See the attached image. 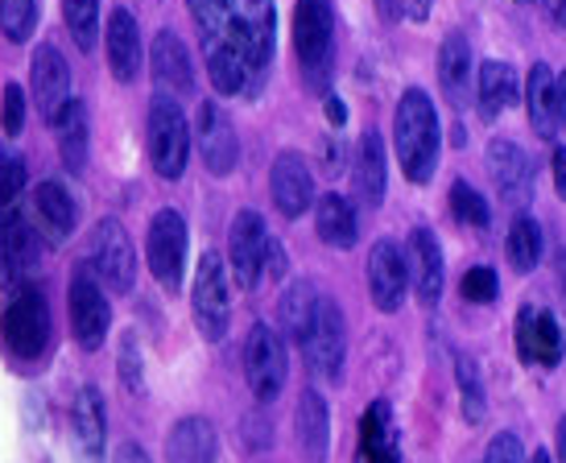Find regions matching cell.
I'll use <instances>...</instances> for the list:
<instances>
[{
  "label": "cell",
  "mask_w": 566,
  "mask_h": 463,
  "mask_svg": "<svg viewBox=\"0 0 566 463\" xmlns=\"http://www.w3.org/2000/svg\"><path fill=\"white\" fill-rule=\"evenodd\" d=\"M394 145H397V166L406 182L426 187L442 158V125L434 99L426 96L422 87H409L406 96L397 99L394 113Z\"/></svg>",
  "instance_id": "6da1fadb"
},
{
  "label": "cell",
  "mask_w": 566,
  "mask_h": 463,
  "mask_svg": "<svg viewBox=\"0 0 566 463\" xmlns=\"http://www.w3.org/2000/svg\"><path fill=\"white\" fill-rule=\"evenodd\" d=\"M294 54L302 83L311 92H327L335 71V9L331 0H298L294 4Z\"/></svg>",
  "instance_id": "7a4b0ae2"
},
{
  "label": "cell",
  "mask_w": 566,
  "mask_h": 463,
  "mask_svg": "<svg viewBox=\"0 0 566 463\" xmlns=\"http://www.w3.org/2000/svg\"><path fill=\"white\" fill-rule=\"evenodd\" d=\"M190 145H195V133H190V120L182 113L178 99L158 96L149 104V120H145V149H149V161L166 182H178L187 175L190 161Z\"/></svg>",
  "instance_id": "3957f363"
},
{
  "label": "cell",
  "mask_w": 566,
  "mask_h": 463,
  "mask_svg": "<svg viewBox=\"0 0 566 463\" xmlns=\"http://www.w3.org/2000/svg\"><path fill=\"white\" fill-rule=\"evenodd\" d=\"M50 303L42 298L38 286H21L4 306V319H0V339H4V351L21 360V365H33L42 360L50 348Z\"/></svg>",
  "instance_id": "277c9868"
},
{
  "label": "cell",
  "mask_w": 566,
  "mask_h": 463,
  "mask_svg": "<svg viewBox=\"0 0 566 463\" xmlns=\"http://www.w3.org/2000/svg\"><path fill=\"white\" fill-rule=\"evenodd\" d=\"M237 42L244 50V66H249V96L261 92L269 66H273V46H277V9L273 0H232L228 4Z\"/></svg>",
  "instance_id": "5b68a950"
},
{
  "label": "cell",
  "mask_w": 566,
  "mask_h": 463,
  "mask_svg": "<svg viewBox=\"0 0 566 463\" xmlns=\"http://www.w3.org/2000/svg\"><path fill=\"white\" fill-rule=\"evenodd\" d=\"M190 315L207 344H220L232 323V286H228V265L220 253L199 256V270L190 282Z\"/></svg>",
  "instance_id": "8992f818"
},
{
  "label": "cell",
  "mask_w": 566,
  "mask_h": 463,
  "mask_svg": "<svg viewBox=\"0 0 566 463\" xmlns=\"http://www.w3.org/2000/svg\"><path fill=\"white\" fill-rule=\"evenodd\" d=\"M87 253H92V273L104 282V290L112 294H133L137 286V253H133V236L125 232L120 220H99L92 228V240H87Z\"/></svg>",
  "instance_id": "52a82bcc"
},
{
  "label": "cell",
  "mask_w": 566,
  "mask_h": 463,
  "mask_svg": "<svg viewBox=\"0 0 566 463\" xmlns=\"http://www.w3.org/2000/svg\"><path fill=\"white\" fill-rule=\"evenodd\" d=\"M244 377H249L252 398L261 406L282 398L285 377H290V356H285V339L277 327L256 323L249 332V339H244Z\"/></svg>",
  "instance_id": "ba28073f"
},
{
  "label": "cell",
  "mask_w": 566,
  "mask_h": 463,
  "mask_svg": "<svg viewBox=\"0 0 566 463\" xmlns=\"http://www.w3.org/2000/svg\"><path fill=\"white\" fill-rule=\"evenodd\" d=\"M112 332V303L104 282L92 273V265H80L71 277V336L83 351H99Z\"/></svg>",
  "instance_id": "9c48e42d"
},
{
  "label": "cell",
  "mask_w": 566,
  "mask_h": 463,
  "mask_svg": "<svg viewBox=\"0 0 566 463\" xmlns=\"http://www.w3.org/2000/svg\"><path fill=\"white\" fill-rule=\"evenodd\" d=\"M145 256H149V270L158 277V286L166 290V294H178L182 270H187V220L174 208H161L158 215L149 220Z\"/></svg>",
  "instance_id": "30bf717a"
},
{
  "label": "cell",
  "mask_w": 566,
  "mask_h": 463,
  "mask_svg": "<svg viewBox=\"0 0 566 463\" xmlns=\"http://www.w3.org/2000/svg\"><path fill=\"white\" fill-rule=\"evenodd\" d=\"M368 294L380 315H397L409 294V256L397 240H377L368 249Z\"/></svg>",
  "instance_id": "8fae6325"
},
{
  "label": "cell",
  "mask_w": 566,
  "mask_h": 463,
  "mask_svg": "<svg viewBox=\"0 0 566 463\" xmlns=\"http://www.w3.org/2000/svg\"><path fill=\"white\" fill-rule=\"evenodd\" d=\"M30 87H33V108H38V116L46 125H59V116L71 104V66H66V59L50 42L33 46Z\"/></svg>",
  "instance_id": "7c38bea8"
},
{
  "label": "cell",
  "mask_w": 566,
  "mask_h": 463,
  "mask_svg": "<svg viewBox=\"0 0 566 463\" xmlns=\"http://www.w3.org/2000/svg\"><path fill=\"white\" fill-rule=\"evenodd\" d=\"M306 351V365L315 368L323 381H339L344 377V356H347V323L344 311L335 298H323L318 306V319L311 327V339L302 344Z\"/></svg>",
  "instance_id": "4fadbf2b"
},
{
  "label": "cell",
  "mask_w": 566,
  "mask_h": 463,
  "mask_svg": "<svg viewBox=\"0 0 566 463\" xmlns=\"http://www.w3.org/2000/svg\"><path fill=\"white\" fill-rule=\"evenodd\" d=\"M195 141H199V158H203L207 175H232L240 166V137L232 116L223 113L216 99H203L199 108V125H195Z\"/></svg>",
  "instance_id": "5bb4252c"
},
{
  "label": "cell",
  "mask_w": 566,
  "mask_h": 463,
  "mask_svg": "<svg viewBox=\"0 0 566 463\" xmlns=\"http://www.w3.org/2000/svg\"><path fill=\"white\" fill-rule=\"evenodd\" d=\"M269 194H273V208L282 211L285 220H302L306 211L315 208V175L302 154L294 149H282L273 158V170H269Z\"/></svg>",
  "instance_id": "9a60e30c"
},
{
  "label": "cell",
  "mask_w": 566,
  "mask_h": 463,
  "mask_svg": "<svg viewBox=\"0 0 566 463\" xmlns=\"http://www.w3.org/2000/svg\"><path fill=\"white\" fill-rule=\"evenodd\" d=\"M149 75H154L158 96H166V99L195 96V63H190L187 42L174 30H161L158 38L149 42Z\"/></svg>",
  "instance_id": "2e32d148"
},
{
  "label": "cell",
  "mask_w": 566,
  "mask_h": 463,
  "mask_svg": "<svg viewBox=\"0 0 566 463\" xmlns=\"http://www.w3.org/2000/svg\"><path fill=\"white\" fill-rule=\"evenodd\" d=\"M265 240H269V228L252 208H244L237 220H232V232H228V270H232V277H237L240 290L261 286Z\"/></svg>",
  "instance_id": "e0dca14e"
},
{
  "label": "cell",
  "mask_w": 566,
  "mask_h": 463,
  "mask_svg": "<svg viewBox=\"0 0 566 463\" xmlns=\"http://www.w3.org/2000/svg\"><path fill=\"white\" fill-rule=\"evenodd\" d=\"M488 175L496 182V194H501V203L509 208H525L530 199H534V161L525 158V149L513 141H504V137H492L488 141Z\"/></svg>",
  "instance_id": "ac0fdd59"
},
{
  "label": "cell",
  "mask_w": 566,
  "mask_h": 463,
  "mask_svg": "<svg viewBox=\"0 0 566 463\" xmlns=\"http://www.w3.org/2000/svg\"><path fill=\"white\" fill-rule=\"evenodd\" d=\"M71 443L80 463H104V443H108V406L95 385H83L71 406Z\"/></svg>",
  "instance_id": "d6986e66"
},
{
  "label": "cell",
  "mask_w": 566,
  "mask_h": 463,
  "mask_svg": "<svg viewBox=\"0 0 566 463\" xmlns=\"http://www.w3.org/2000/svg\"><path fill=\"white\" fill-rule=\"evenodd\" d=\"M566 339L558 332V319L551 311H537V306H521L517 311V356L525 365L554 368L563 365Z\"/></svg>",
  "instance_id": "ffe728a7"
},
{
  "label": "cell",
  "mask_w": 566,
  "mask_h": 463,
  "mask_svg": "<svg viewBox=\"0 0 566 463\" xmlns=\"http://www.w3.org/2000/svg\"><path fill=\"white\" fill-rule=\"evenodd\" d=\"M104 54H108L112 80L116 83H137L145 66V50H142V25L128 9H112L108 13V30H104Z\"/></svg>",
  "instance_id": "44dd1931"
},
{
  "label": "cell",
  "mask_w": 566,
  "mask_h": 463,
  "mask_svg": "<svg viewBox=\"0 0 566 463\" xmlns=\"http://www.w3.org/2000/svg\"><path fill=\"white\" fill-rule=\"evenodd\" d=\"M385 187H389V158H385V141L377 128H364V137L352 149V191L364 208H380L385 203Z\"/></svg>",
  "instance_id": "7402d4cb"
},
{
  "label": "cell",
  "mask_w": 566,
  "mask_h": 463,
  "mask_svg": "<svg viewBox=\"0 0 566 463\" xmlns=\"http://www.w3.org/2000/svg\"><path fill=\"white\" fill-rule=\"evenodd\" d=\"M409 286L426 311H434L442 298V244L430 228L409 232Z\"/></svg>",
  "instance_id": "603a6c76"
},
{
  "label": "cell",
  "mask_w": 566,
  "mask_h": 463,
  "mask_svg": "<svg viewBox=\"0 0 566 463\" xmlns=\"http://www.w3.org/2000/svg\"><path fill=\"white\" fill-rule=\"evenodd\" d=\"M38 253H42L38 232H33L21 211L9 208L4 220H0V277L13 286L17 277H25L38 265Z\"/></svg>",
  "instance_id": "cb8c5ba5"
},
{
  "label": "cell",
  "mask_w": 566,
  "mask_h": 463,
  "mask_svg": "<svg viewBox=\"0 0 566 463\" xmlns=\"http://www.w3.org/2000/svg\"><path fill=\"white\" fill-rule=\"evenodd\" d=\"M318 306H323V294H318L315 282L298 277V282L285 286V294L277 298V332H282L285 344L302 348V344L311 339V327H315V319H318Z\"/></svg>",
  "instance_id": "d4e9b609"
},
{
  "label": "cell",
  "mask_w": 566,
  "mask_h": 463,
  "mask_svg": "<svg viewBox=\"0 0 566 463\" xmlns=\"http://www.w3.org/2000/svg\"><path fill=\"white\" fill-rule=\"evenodd\" d=\"M294 439L306 463H327L331 451V410L318 389H302L298 410H294Z\"/></svg>",
  "instance_id": "484cf974"
},
{
  "label": "cell",
  "mask_w": 566,
  "mask_h": 463,
  "mask_svg": "<svg viewBox=\"0 0 566 463\" xmlns=\"http://www.w3.org/2000/svg\"><path fill=\"white\" fill-rule=\"evenodd\" d=\"M33 215H38V228L54 244L75 236V228H80V203H75V194L66 191L59 178H46V182L33 187Z\"/></svg>",
  "instance_id": "4316f807"
},
{
  "label": "cell",
  "mask_w": 566,
  "mask_h": 463,
  "mask_svg": "<svg viewBox=\"0 0 566 463\" xmlns=\"http://www.w3.org/2000/svg\"><path fill=\"white\" fill-rule=\"evenodd\" d=\"M216 451H220L216 427H211V418L199 414L178 418L166 439V463H216Z\"/></svg>",
  "instance_id": "83f0119b"
},
{
  "label": "cell",
  "mask_w": 566,
  "mask_h": 463,
  "mask_svg": "<svg viewBox=\"0 0 566 463\" xmlns=\"http://www.w3.org/2000/svg\"><path fill=\"white\" fill-rule=\"evenodd\" d=\"M472 42L459 30H451L439 46V87L451 108H463L468 87H472Z\"/></svg>",
  "instance_id": "f1b7e54d"
},
{
  "label": "cell",
  "mask_w": 566,
  "mask_h": 463,
  "mask_svg": "<svg viewBox=\"0 0 566 463\" xmlns=\"http://www.w3.org/2000/svg\"><path fill=\"white\" fill-rule=\"evenodd\" d=\"M525 113L530 125L542 141L558 137V92H554V71L546 63L530 66V80H525Z\"/></svg>",
  "instance_id": "f546056e"
},
{
  "label": "cell",
  "mask_w": 566,
  "mask_h": 463,
  "mask_svg": "<svg viewBox=\"0 0 566 463\" xmlns=\"http://www.w3.org/2000/svg\"><path fill=\"white\" fill-rule=\"evenodd\" d=\"M315 232L331 249H356L360 240V224H356V208L344 194H315Z\"/></svg>",
  "instance_id": "4dcf8cb0"
},
{
  "label": "cell",
  "mask_w": 566,
  "mask_h": 463,
  "mask_svg": "<svg viewBox=\"0 0 566 463\" xmlns=\"http://www.w3.org/2000/svg\"><path fill=\"white\" fill-rule=\"evenodd\" d=\"M87 154H92V120H87V104L71 96L66 113L59 116V158H63L66 175H83V170H87Z\"/></svg>",
  "instance_id": "1f68e13d"
},
{
  "label": "cell",
  "mask_w": 566,
  "mask_h": 463,
  "mask_svg": "<svg viewBox=\"0 0 566 463\" xmlns=\"http://www.w3.org/2000/svg\"><path fill=\"white\" fill-rule=\"evenodd\" d=\"M513 104H517V71L509 63H496V59L480 63V116L492 125Z\"/></svg>",
  "instance_id": "d6a6232c"
},
{
  "label": "cell",
  "mask_w": 566,
  "mask_h": 463,
  "mask_svg": "<svg viewBox=\"0 0 566 463\" xmlns=\"http://www.w3.org/2000/svg\"><path fill=\"white\" fill-rule=\"evenodd\" d=\"M542 249H546V236H542V224L534 215L521 211L513 228H509V240H504V253H509V265L517 273H534L537 261H542Z\"/></svg>",
  "instance_id": "836d02e7"
},
{
  "label": "cell",
  "mask_w": 566,
  "mask_h": 463,
  "mask_svg": "<svg viewBox=\"0 0 566 463\" xmlns=\"http://www.w3.org/2000/svg\"><path fill=\"white\" fill-rule=\"evenodd\" d=\"M455 381H459V406H463V422L480 427L488 414V398H484V381H480V368H475L472 356L455 351Z\"/></svg>",
  "instance_id": "e575fe53"
},
{
  "label": "cell",
  "mask_w": 566,
  "mask_h": 463,
  "mask_svg": "<svg viewBox=\"0 0 566 463\" xmlns=\"http://www.w3.org/2000/svg\"><path fill=\"white\" fill-rule=\"evenodd\" d=\"M63 21L71 42L92 54L95 42H99V0H63Z\"/></svg>",
  "instance_id": "d590c367"
},
{
  "label": "cell",
  "mask_w": 566,
  "mask_h": 463,
  "mask_svg": "<svg viewBox=\"0 0 566 463\" xmlns=\"http://www.w3.org/2000/svg\"><path fill=\"white\" fill-rule=\"evenodd\" d=\"M451 215H455L463 228H488L492 224V208H488V199L475 191L472 182H451Z\"/></svg>",
  "instance_id": "8d00e7d4"
},
{
  "label": "cell",
  "mask_w": 566,
  "mask_h": 463,
  "mask_svg": "<svg viewBox=\"0 0 566 463\" xmlns=\"http://www.w3.org/2000/svg\"><path fill=\"white\" fill-rule=\"evenodd\" d=\"M33 25H38V0H0V33L4 42H30Z\"/></svg>",
  "instance_id": "74e56055"
},
{
  "label": "cell",
  "mask_w": 566,
  "mask_h": 463,
  "mask_svg": "<svg viewBox=\"0 0 566 463\" xmlns=\"http://www.w3.org/2000/svg\"><path fill=\"white\" fill-rule=\"evenodd\" d=\"M459 294L475 306L496 303V294H501V277H496V270H488V265H475V270H468L463 277H459Z\"/></svg>",
  "instance_id": "f35d334b"
},
{
  "label": "cell",
  "mask_w": 566,
  "mask_h": 463,
  "mask_svg": "<svg viewBox=\"0 0 566 463\" xmlns=\"http://www.w3.org/2000/svg\"><path fill=\"white\" fill-rule=\"evenodd\" d=\"M21 187H25V161L13 154H0V211L17 208Z\"/></svg>",
  "instance_id": "ab89813d"
},
{
  "label": "cell",
  "mask_w": 566,
  "mask_h": 463,
  "mask_svg": "<svg viewBox=\"0 0 566 463\" xmlns=\"http://www.w3.org/2000/svg\"><path fill=\"white\" fill-rule=\"evenodd\" d=\"M4 113H0V128H4V137H17L21 125H25V87L21 83H4Z\"/></svg>",
  "instance_id": "60d3db41"
},
{
  "label": "cell",
  "mask_w": 566,
  "mask_h": 463,
  "mask_svg": "<svg viewBox=\"0 0 566 463\" xmlns=\"http://www.w3.org/2000/svg\"><path fill=\"white\" fill-rule=\"evenodd\" d=\"M377 9L385 21L406 17L413 25H422V21H430V13H434V0H377Z\"/></svg>",
  "instance_id": "b9f144b4"
},
{
  "label": "cell",
  "mask_w": 566,
  "mask_h": 463,
  "mask_svg": "<svg viewBox=\"0 0 566 463\" xmlns=\"http://www.w3.org/2000/svg\"><path fill=\"white\" fill-rule=\"evenodd\" d=\"M484 463H525V451H521V439L517 434L501 431L484 451Z\"/></svg>",
  "instance_id": "7bdbcfd3"
},
{
  "label": "cell",
  "mask_w": 566,
  "mask_h": 463,
  "mask_svg": "<svg viewBox=\"0 0 566 463\" xmlns=\"http://www.w3.org/2000/svg\"><path fill=\"white\" fill-rule=\"evenodd\" d=\"M120 381H125V389H142V351H137L133 336L120 339Z\"/></svg>",
  "instance_id": "ee69618b"
},
{
  "label": "cell",
  "mask_w": 566,
  "mask_h": 463,
  "mask_svg": "<svg viewBox=\"0 0 566 463\" xmlns=\"http://www.w3.org/2000/svg\"><path fill=\"white\" fill-rule=\"evenodd\" d=\"M285 273V253H282V244L269 236L265 240V265H261V277H282Z\"/></svg>",
  "instance_id": "f6af8a7d"
},
{
  "label": "cell",
  "mask_w": 566,
  "mask_h": 463,
  "mask_svg": "<svg viewBox=\"0 0 566 463\" xmlns=\"http://www.w3.org/2000/svg\"><path fill=\"white\" fill-rule=\"evenodd\" d=\"M551 170H554V191H558V199L566 203V145H554Z\"/></svg>",
  "instance_id": "bcb514c9"
},
{
  "label": "cell",
  "mask_w": 566,
  "mask_h": 463,
  "mask_svg": "<svg viewBox=\"0 0 566 463\" xmlns=\"http://www.w3.org/2000/svg\"><path fill=\"white\" fill-rule=\"evenodd\" d=\"M112 463H154V460H149V451L137 448V443H120L116 455H112Z\"/></svg>",
  "instance_id": "7dc6e473"
},
{
  "label": "cell",
  "mask_w": 566,
  "mask_h": 463,
  "mask_svg": "<svg viewBox=\"0 0 566 463\" xmlns=\"http://www.w3.org/2000/svg\"><path fill=\"white\" fill-rule=\"evenodd\" d=\"M323 116H327V120H331L335 128L344 125V120H347V108L339 104V96H327V104H323Z\"/></svg>",
  "instance_id": "c3c4849f"
},
{
  "label": "cell",
  "mask_w": 566,
  "mask_h": 463,
  "mask_svg": "<svg viewBox=\"0 0 566 463\" xmlns=\"http://www.w3.org/2000/svg\"><path fill=\"white\" fill-rule=\"evenodd\" d=\"M554 92H558V128L566 133V71L554 75Z\"/></svg>",
  "instance_id": "681fc988"
},
{
  "label": "cell",
  "mask_w": 566,
  "mask_h": 463,
  "mask_svg": "<svg viewBox=\"0 0 566 463\" xmlns=\"http://www.w3.org/2000/svg\"><path fill=\"white\" fill-rule=\"evenodd\" d=\"M558 294H563V311H566V249H558Z\"/></svg>",
  "instance_id": "f907efd6"
},
{
  "label": "cell",
  "mask_w": 566,
  "mask_h": 463,
  "mask_svg": "<svg viewBox=\"0 0 566 463\" xmlns=\"http://www.w3.org/2000/svg\"><path fill=\"white\" fill-rule=\"evenodd\" d=\"M554 443H558V463H566V414L558 418V434H554Z\"/></svg>",
  "instance_id": "816d5d0a"
},
{
  "label": "cell",
  "mask_w": 566,
  "mask_h": 463,
  "mask_svg": "<svg viewBox=\"0 0 566 463\" xmlns=\"http://www.w3.org/2000/svg\"><path fill=\"white\" fill-rule=\"evenodd\" d=\"M551 21L554 25H566V0H551Z\"/></svg>",
  "instance_id": "f5cc1de1"
},
{
  "label": "cell",
  "mask_w": 566,
  "mask_h": 463,
  "mask_svg": "<svg viewBox=\"0 0 566 463\" xmlns=\"http://www.w3.org/2000/svg\"><path fill=\"white\" fill-rule=\"evenodd\" d=\"M530 463H551V451H534V460Z\"/></svg>",
  "instance_id": "db71d44e"
},
{
  "label": "cell",
  "mask_w": 566,
  "mask_h": 463,
  "mask_svg": "<svg viewBox=\"0 0 566 463\" xmlns=\"http://www.w3.org/2000/svg\"><path fill=\"white\" fill-rule=\"evenodd\" d=\"M521 4H537V0H521Z\"/></svg>",
  "instance_id": "11a10c76"
},
{
  "label": "cell",
  "mask_w": 566,
  "mask_h": 463,
  "mask_svg": "<svg viewBox=\"0 0 566 463\" xmlns=\"http://www.w3.org/2000/svg\"><path fill=\"white\" fill-rule=\"evenodd\" d=\"M223 4H232V0H223Z\"/></svg>",
  "instance_id": "9f6ffc18"
}]
</instances>
